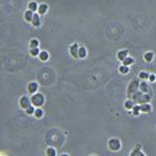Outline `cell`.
<instances>
[{"instance_id":"6da1fadb","label":"cell","mask_w":156,"mask_h":156,"mask_svg":"<svg viewBox=\"0 0 156 156\" xmlns=\"http://www.w3.org/2000/svg\"><path fill=\"white\" fill-rule=\"evenodd\" d=\"M152 96L150 93H143L141 91H137L133 94L131 99L133 100L135 103L137 104H143V103H149L150 100H151Z\"/></svg>"},{"instance_id":"7a4b0ae2","label":"cell","mask_w":156,"mask_h":156,"mask_svg":"<svg viewBox=\"0 0 156 156\" xmlns=\"http://www.w3.org/2000/svg\"><path fill=\"white\" fill-rule=\"evenodd\" d=\"M31 103L32 105H35V107H41V106L44 104L45 102V97L43 94L41 93H35V94H32L31 96Z\"/></svg>"},{"instance_id":"3957f363","label":"cell","mask_w":156,"mask_h":156,"mask_svg":"<svg viewBox=\"0 0 156 156\" xmlns=\"http://www.w3.org/2000/svg\"><path fill=\"white\" fill-rule=\"evenodd\" d=\"M139 83H141V82H139L137 79L132 80V81L129 83L128 88H127V96H128V98H129V99H131L134 93L137 92V91L139 90Z\"/></svg>"},{"instance_id":"277c9868","label":"cell","mask_w":156,"mask_h":156,"mask_svg":"<svg viewBox=\"0 0 156 156\" xmlns=\"http://www.w3.org/2000/svg\"><path fill=\"white\" fill-rule=\"evenodd\" d=\"M108 148L111 151H119L121 149V142L118 139H111L108 141Z\"/></svg>"},{"instance_id":"5b68a950","label":"cell","mask_w":156,"mask_h":156,"mask_svg":"<svg viewBox=\"0 0 156 156\" xmlns=\"http://www.w3.org/2000/svg\"><path fill=\"white\" fill-rule=\"evenodd\" d=\"M19 104H20L21 108L26 109V108L29 107L32 103H31V99H29L27 96H22L20 98V100H19Z\"/></svg>"},{"instance_id":"8992f818","label":"cell","mask_w":156,"mask_h":156,"mask_svg":"<svg viewBox=\"0 0 156 156\" xmlns=\"http://www.w3.org/2000/svg\"><path fill=\"white\" fill-rule=\"evenodd\" d=\"M37 88H39V84L35 81L30 82V83H28V86H27V91H28L29 94H35Z\"/></svg>"},{"instance_id":"52a82bcc","label":"cell","mask_w":156,"mask_h":156,"mask_svg":"<svg viewBox=\"0 0 156 156\" xmlns=\"http://www.w3.org/2000/svg\"><path fill=\"white\" fill-rule=\"evenodd\" d=\"M78 50H79V47H78V44H77V43L73 44L72 46L70 47V53H71V55L74 57V58L79 57L78 56Z\"/></svg>"},{"instance_id":"ba28073f","label":"cell","mask_w":156,"mask_h":156,"mask_svg":"<svg viewBox=\"0 0 156 156\" xmlns=\"http://www.w3.org/2000/svg\"><path fill=\"white\" fill-rule=\"evenodd\" d=\"M31 24L35 27H39L41 25V18H40V14H35L32 18V21H31Z\"/></svg>"},{"instance_id":"9c48e42d","label":"cell","mask_w":156,"mask_h":156,"mask_svg":"<svg viewBox=\"0 0 156 156\" xmlns=\"http://www.w3.org/2000/svg\"><path fill=\"white\" fill-rule=\"evenodd\" d=\"M128 53H129L128 50H125V49H124V50H120L119 52H118V54H116V57H118V60H122V62H123L126 57L128 56Z\"/></svg>"},{"instance_id":"30bf717a","label":"cell","mask_w":156,"mask_h":156,"mask_svg":"<svg viewBox=\"0 0 156 156\" xmlns=\"http://www.w3.org/2000/svg\"><path fill=\"white\" fill-rule=\"evenodd\" d=\"M141 145L139 144H137L136 145V148L134 150H132L131 152H130V156H134V155H141V156H144L145 154L142 152V150H141Z\"/></svg>"},{"instance_id":"8fae6325","label":"cell","mask_w":156,"mask_h":156,"mask_svg":"<svg viewBox=\"0 0 156 156\" xmlns=\"http://www.w3.org/2000/svg\"><path fill=\"white\" fill-rule=\"evenodd\" d=\"M33 15H35V14H33V12H32V11H30V9L26 11V12H25V14H24L25 20H26L27 22H31V21H32Z\"/></svg>"},{"instance_id":"7c38bea8","label":"cell","mask_w":156,"mask_h":156,"mask_svg":"<svg viewBox=\"0 0 156 156\" xmlns=\"http://www.w3.org/2000/svg\"><path fill=\"white\" fill-rule=\"evenodd\" d=\"M139 106H141V111L143 112H150L152 109L151 105H150L149 103H143V104H139Z\"/></svg>"},{"instance_id":"4fadbf2b","label":"cell","mask_w":156,"mask_h":156,"mask_svg":"<svg viewBox=\"0 0 156 156\" xmlns=\"http://www.w3.org/2000/svg\"><path fill=\"white\" fill-rule=\"evenodd\" d=\"M47 9H48V5H47L46 3H42L41 5H39L37 12H39L40 15H44V14L47 13Z\"/></svg>"},{"instance_id":"5bb4252c","label":"cell","mask_w":156,"mask_h":156,"mask_svg":"<svg viewBox=\"0 0 156 156\" xmlns=\"http://www.w3.org/2000/svg\"><path fill=\"white\" fill-rule=\"evenodd\" d=\"M139 91L143 93H150V88L146 82H141L139 83Z\"/></svg>"},{"instance_id":"9a60e30c","label":"cell","mask_w":156,"mask_h":156,"mask_svg":"<svg viewBox=\"0 0 156 156\" xmlns=\"http://www.w3.org/2000/svg\"><path fill=\"white\" fill-rule=\"evenodd\" d=\"M135 104H137V103H135V102H134L132 99H129V100H127V101L125 102L124 106H125L126 109H132V108L134 107V105H135Z\"/></svg>"},{"instance_id":"2e32d148","label":"cell","mask_w":156,"mask_h":156,"mask_svg":"<svg viewBox=\"0 0 156 156\" xmlns=\"http://www.w3.org/2000/svg\"><path fill=\"white\" fill-rule=\"evenodd\" d=\"M39 57H40V60L42 62H46L49 58V53L47 51H41L40 54H39Z\"/></svg>"},{"instance_id":"e0dca14e","label":"cell","mask_w":156,"mask_h":156,"mask_svg":"<svg viewBox=\"0 0 156 156\" xmlns=\"http://www.w3.org/2000/svg\"><path fill=\"white\" fill-rule=\"evenodd\" d=\"M28 9H30V11H32V12H35L39 9V5H37V3L35 2V1H30L28 4Z\"/></svg>"},{"instance_id":"ac0fdd59","label":"cell","mask_w":156,"mask_h":156,"mask_svg":"<svg viewBox=\"0 0 156 156\" xmlns=\"http://www.w3.org/2000/svg\"><path fill=\"white\" fill-rule=\"evenodd\" d=\"M153 57H154V54H153V52H151V51L145 53V55H144V58H145L146 62H152Z\"/></svg>"},{"instance_id":"d6986e66","label":"cell","mask_w":156,"mask_h":156,"mask_svg":"<svg viewBox=\"0 0 156 156\" xmlns=\"http://www.w3.org/2000/svg\"><path fill=\"white\" fill-rule=\"evenodd\" d=\"M78 56L79 58H84L86 56V50L84 47H79V50H78Z\"/></svg>"},{"instance_id":"ffe728a7","label":"cell","mask_w":156,"mask_h":156,"mask_svg":"<svg viewBox=\"0 0 156 156\" xmlns=\"http://www.w3.org/2000/svg\"><path fill=\"white\" fill-rule=\"evenodd\" d=\"M43 114H44V111H43L42 108L37 107V109H35V116L37 118V119H41V118L43 116Z\"/></svg>"},{"instance_id":"44dd1931","label":"cell","mask_w":156,"mask_h":156,"mask_svg":"<svg viewBox=\"0 0 156 156\" xmlns=\"http://www.w3.org/2000/svg\"><path fill=\"white\" fill-rule=\"evenodd\" d=\"M129 66H126V65H122L121 67H119V72L122 73V74H127L129 72Z\"/></svg>"},{"instance_id":"7402d4cb","label":"cell","mask_w":156,"mask_h":156,"mask_svg":"<svg viewBox=\"0 0 156 156\" xmlns=\"http://www.w3.org/2000/svg\"><path fill=\"white\" fill-rule=\"evenodd\" d=\"M139 112H141V106L139 104H135L134 107L132 108V114H133V116H139Z\"/></svg>"},{"instance_id":"603a6c76","label":"cell","mask_w":156,"mask_h":156,"mask_svg":"<svg viewBox=\"0 0 156 156\" xmlns=\"http://www.w3.org/2000/svg\"><path fill=\"white\" fill-rule=\"evenodd\" d=\"M39 41L37 40V39H32V40L30 41V43H29V47L31 48H37V47H39Z\"/></svg>"},{"instance_id":"cb8c5ba5","label":"cell","mask_w":156,"mask_h":156,"mask_svg":"<svg viewBox=\"0 0 156 156\" xmlns=\"http://www.w3.org/2000/svg\"><path fill=\"white\" fill-rule=\"evenodd\" d=\"M133 63H134L133 58H132V57H128V56L123 60V65H126V66H130V65H132Z\"/></svg>"},{"instance_id":"d4e9b609","label":"cell","mask_w":156,"mask_h":156,"mask_svg":"<svg viewBox=\"0 0 156 156\" xmlns=\"http://www.w3.org/2000/svg\"><path fill=\"white\" fill-rule=\"evenodd\" d=\"M46 155L47 156H55L56 155V151H55V149H53V148H48V149L46 150Z\"/></svg>"},{"instance_id":"484cf974","label":"cell","mask_w":156,"mask_h":156,"mask_svg":"<svg viewBox=\"0 0 156 156\" xmlns=\"http://www.w3.org/2000/svg\"><path fill=\"white\" fill-rule=\"evenodd\" d=\"M40 49H39V47H37V48H31L30 49V54L32 55V56H37V55L40 54Z\"/></svg>"},{"instance_id":"4316f807","label":"cell","mask_w":156,"mask_h":156,"mask_svg":"<svg viewBox=\"0 0 156 156\" xmlns=\"http://www.w3.org/2000/svg\"><path fill=\"white\" fill-rule=\"evenodd\" d=\"M25 110H26V114H35V105H32V104H31V105L29 106V107H27Z\"/></svg>"},{"instance_id":"83f0119b","label":"cell","mask_w":156,"mask_h":156,"mask_svg":"<svg viewBox=\"0 0 156 156\" xmlns=\"http://www.w3.org/2000/svg\"><path fill=\"white\" fill-rule=\"evenodd\" d=\"M149 76H150L149 73H147V72H141L139 74V78H141V79H144V80H145V79H149Z\"/></svg>"},{"instance_id":"f1b7e54d","label":"cell","mask_w":156,"mask_h":156,"mask_svg":"<svg viewBox=\"0 0 156 156\" xmlns=\"http://www.w3.org/2000/svg\"><path fill=\"white\" fill-rule=\"evenodd\" d=\"M149 80H150V81H151V82H154V81H155V80H156V76H155V75H154V74L150 75V76H149Z\"/></svg>"}]
</instances>
